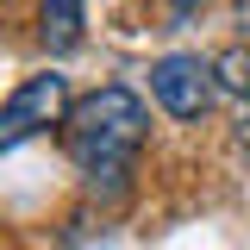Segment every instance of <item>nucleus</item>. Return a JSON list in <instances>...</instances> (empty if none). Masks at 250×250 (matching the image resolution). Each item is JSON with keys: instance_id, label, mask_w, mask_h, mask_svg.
I'll use <instances>...</instances> for the list:
<instances>
[{"instance_id": "f257e3e1", "label": "nucleus", "mask_w": 250, "mask_h": 250, "mask_svg": "<svg viewBox=\"0 0 250 250\" xmlns=\"http://www.w3.org/2000/svg\"><path fill=\"white\" fill-rule=\"evenodd\" d=\"M150 138V106L131 88H94L88 100H75L62 113V144L69 163L88 175V182H119L125 169L138 163Z\"/></svg>"}, {"instance_id": "f03ea898", "label": "nucleus", "mask_w": 250, "mask_h": 250, "mask_svg": "<svg viewBox=\"0 0 250 250\" xmlns=\"http://www.w3.org/2000/svg\"><path fill=\"white\" fill-rule=\"evenodd\" d=\"M62 113H69V82H62L57 69H44V75L19 82V88L0 100V156L19 150V144H31L38 131L62 125Z\"/></svg>"}, {"instance_id": "7ed1b4c3", "label": "nucleus", "mask_w": 250, "mask_h": 250, "mask_svg": "<svg viewBox=\"0 0 250 250\" xmlns=\"http://www.w3.org/2000/svg\"><path fill=\"white\" fill-rule=\"evenodd\" d=\"M150 94L169 119H200L219 100V75H213V62H200L194 50H175V57L150 62Z\"/></svg>"}, {"instance_id": "20e7f679", "label": "nucleus", "mask_w": 250, "mask_h": 250, "mask_svg": "<svg viewBox=\"0 0 250 250\" xmlns=\"http://www.w3.org/2000/svg\"><path fill=\"white\" fill-rule=\"evenodd\" d=\"M38 19H44V44L50 50H75L82 25H88V0H38Z\"/></svg>"}, {"instance_id": "39448f33", "label": "nucleus", "mask_w": 250, "mask_h": 250, "mask_svg": "<svg viewBox=\"0 0 250 250\" xmlns=\"http://www.w3.org/2000/svg\"><path fill=\"white\" fill-rule=\"evenodd\" d=\"M213 75H219V94H231V100H250V50H225L213 57Z\"/></svg>"}, {"instance_id": "423d86ee", "label": "nucleus", "mask_w": 250, "mask_h": 250, "mask_svg": "<svg viewBox=\"0 0 250 250\" xmlns=\"http://www.w3.org/2000/svg\"><path fill=\"white\" fill-rule=\"evenodd\" d=\"M238 144L250 150V100H238Z\"/></svg>"}]
</instances>
